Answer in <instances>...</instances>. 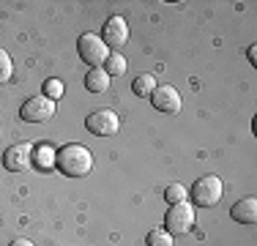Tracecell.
Returning a JSON list of instances; mask_svg holds the SVG:
<instances>
[{"label": "cell", "instance_id": "52a82bcc", "mask_svg": "<svg viewBox=\"0 0 257 246\" xmlns=\"http://www.w3.org/2000/svg\"><path fill=\"white\" fill-rule=\"evenodd\" d=\"M151 104H154V109L164 115H178L181 112V93L173 88V85H156L154 93L148 96Z\"/></svg>", "mask_w": 257, "mask_h": 246}, {"label": "cell", "instance_id": "7a4b0ae2", "mask_svg": "<svg viewBox=\"0 0 257 246\" xmlns=\"http://www.w3.org/2000/svg\"><path fill=\"white\" fill-rule=\"evenodd\" d=\"M224 194V183L219 175H205L200 181H194L192 186V205H200V208H213Z\"/></svg>", "mask_w": 257, "mask_h": 246}, {"label": "cell", "instance_id": "277c9868", "mask_svg": "<svg viewBox=\"0 0 257 246\" xmlns=\"http://www.w3.org/2000/svg\"><path fill=\"white\" fill-rule=\"evenodd\" d=\"M164 230L170 235H183V232L192 230L194 224V205L192 202H178V205H170L167 216H164Z\"/></svg>", "mask_w": 257, "mask_h": 246}, {"label": "cell", "instance_id": "ac0fdd59", "mask_svg": "<svg viewBox=\"0 0 257 246\" xmlns=\"http://www.w3.org/2000/svg\"><path fill=\"white\" fill-rule=\"evenodd\" d=\"M11 71H14V66H11V55L6 52V49H0V85L11 79Z\"/></svg>", "mask_w": 257, "mask_h": 246}, {"label": "cell", "instance_id": "5b68a950", "mask_svg": "<svg viewBox=\"0 0 257 246\" xmlns=\"http://www.w3.org/2000/svg\"><path fill=\"white\" fill-rule=\"evenodd\" d=\"M85 129H88L90 134H96V137H112V134H118V129H120V118L112 112V109H96V112L88 115Z\"/></svg>", "mask_w": 257, "mask_h": 246}, {"label": "cell", "instance_id": "4fadbf2b", "mask_svg": "<svg viewBox=\"0 0 257 246\" xmlns=\"http://www.w3.org/2000/svg\"><path fill=\"white\" fill-rule=\"evenodd\" d=\"M104 71H107L109 77H120V74L126 71V58L120 52H109V58L104 60Z\"/></svg>", "mask_w": 257, "mask_h": 246}, {"label": "cell", "instance_id": "8992f818", "mask_svg": "<svg viewBox=\"0 0 257 246\" xmlns=\"http://www.w3.org/2000/svg\"><path fill=\"white\" fill-rule=\"evenodd\" d=\"M20 115H22V120H28V123H44L55 115V101L47 98L44 93L33 96V98H28V101L22 104Z\"/></svg>", "mask_w": 257, "mask_h": 246}, {"label": "cell", "instance_id": "ffe728a7", "mask_svg": "<svg viewBox=\"0 0 257 246\" xmlns=\"http://www.w3.org/2000/svg\"><path fill=\"white\" fill-rule=\"evenodd\" d=\"M254 49H257L254 44H252V47H249V60H252V63H257V52H254Z\"/></svg>", "mask_w": 257, "mask_h": 246}, {"label": "cell", "instance_id": "ba28073f", "mask_svg": "<svg viewBox=\"0 0 257 246\" xmlns=\"http://www.w3.org/2000/svg\"><path fill=\"white\" fill-rule=\"evenodd\" d=\"M30 162H33V145L30 143H17V145H11L3 151V167L9 172L28 170Z\"/></svg>", "mask_w": 257, "mask_h": 246}, {"label": "cell", "instance_id": "6da1fadb", "mask_svg": "<svg viewBox=\"0 0 257 246\" xmlns=\"http://www.w3.org/2000/svg\"><path fill=\"white\" fill-rule=\"evenodd\" d=\"M55 167L69 178H82L93 170V153L79 143H69L55 153Z\"/></svg>", "mask_w": 257, "mask_h": 246}, {"label": "cell", "instance_id": "9a60e30c", "mask_svg": "<svg viewBox=\"0 0 257 246\" xmlns=\"http://www.w3.org/2000/svg\"><path fill=\"white\" fill-rule=\"evenodd\" d=\"M164 200H167L170 205L186 202V186H181V183H170V186L164 189Z\"/></svg>", "mask_w": 257, "mask_h": 246}, {"label": "cell", "instance_id": "d6986e66", "mask_svg": "<svg viewBox=\"0 0 257 246\" xmlns=\"http://www.w3.org/2000/svg\"><path fill=\"white\" fill-rule=\"evenodd\" d=\"M11 246H33V243L25 241V238H14V241H11Z\"/></svg>", "mask_w": 257, "mask_h": 246}, {"label": "cell", "instance_id": "2e32d148", "mask_svg": "<svg viewBox=\"0 0 257 246\" xmlns=\"http://www.w3.org/2000/svg\"><path fill=\"white\" fill-rule=\"evenodd\" d=\"M36 164H39L41 170L55 167V153H52V148H50V145H41L39 151H36Z\"/></svg>", "mask_w": 257, "mask_h": 246}, {"label": "cell", "instance_id": "9c48e42d", "mask_svg": "<svg viewBox=\"0 0 257 246\" xmlns=\"http://www.w3.org/2000/svg\"><path fill=\"white\" fill-rule=\"evenodd\" d=\"M101 41L107 44V49H120L126 44V41H128V28H126L123 17H109V20L104 22Z\"/></svg>", "mask_w": 257, "mask_h": 246}, {"label": "cell", "instance_id": "8fae6325", "mask_svg": "<svg viewBox=\"0 0 257 246\" xmlns=\"http://www.w3.org/2000/svg\"><path fill=\"white\" fill-rule=\"evenodd\" d=\"M85 88L88 93H107L109 90V74L104 69H90L85 77Z\"/></svg>", "mask_w": 257, "mask_h": 246}, {"label": "cell", "instance_id": "e0dca14e", "mask_svg": "<svg viewBox=\"0 0 257 246\" xmlns=\"http://www.w3.org/2000/svg\"><path fill=\"white\" fill-rule=\"evenodd\" d=\"M41 93H44L47 98H52V101H58V98L63 96V82H60V79H47L44 88H41Z\"/></svg>", "mask_w": 257, "mask_h": 246}, {"label": "cell", "instance_id": "3957f363", "mask_svg": "<svg viewBox=\"0 0 257 246\" xmlns=\"http://www.w3.org/2000/svg\"><path fill=\"white\" fill-rule=\"evenodd\" d=\"M77 52H79V58H82L88 66H93V69H101L104 60L109 58L107 44H104L101 36H96V33H82V36H79Z\"/></svg>", "mask_w": 257, "mask_h": 246}, {"label": "cell", "instance_id": "30bf717a", "mask_svg": "<svg viewBox=\"0 0 257 246\" xmlns=\"http://www.w3.org/2000/svg\"><path fill=\"white\" fill-rule=\"evenodd\" d=\"M230 216L235 221H241V224H254L257 221V200L254 197H243V200H238L235 205L230 208Z\"/></svg>", "mask_w": 257, "mask_h": 246}, {"label": "cell", "instance_id": "7c38bea8", "mask_svg": "<svg viewBox=\"0 0 257 246\" xmlns=\"http://www.w3.org/2000/svg\"><path fill=\"white\" fill-rule=\"evenodd\" d=\"M154 88H156L154 74H140V77H134V82H132V90L137 96H143V98H148L151 93H154Z\"/></svg>", "mask_w": 257, "mask_h": 246}, {"label": "cell", "instance_id": "5bb4252c", "mask_svg": "<svg viewBox=\"0 0 257 246\" xmlns=\"http://www.w3.org/2000/svg\"><path fill=\"white\" fill-rule=\"evenodd\" d=\"M145 243L148 246H173V235H170L167 230H162V227H154V230L145 235Z\"/></svg>", "mask_w": 257, "mask_h": 246}]
</instances>
